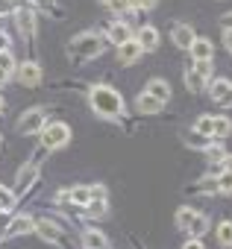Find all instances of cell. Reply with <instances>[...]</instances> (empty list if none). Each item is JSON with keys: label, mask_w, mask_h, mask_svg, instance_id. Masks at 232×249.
<instances>
[{"label": "cell", "mask_w": 232, "mask_h": 249, "mask_svg": "<svg viewBox=\"0 0 232 249\" xmlns=\"http://www.w3.org/2000/svg\"><path fill=\"white\" fill-rule=\"evenodd\" d=\"M194 191H197V194H209V191L214 194V191H217V176H214V179H212V176H206V179H200V182L194 185Z\"/></svg>", "instance_id": "obj_29"}, {"label": "cell", "mask_w": 232, "mask_h": 249, "mask_svg": "<svg viewBox=\"0 0 232 249\" xmlns=\"http://www.w3.org/2000/svg\"><path fill=\"white\" fill-rule=\"evenodd\" d=\"M109 41L118 47V44H124V41H130L133 38V33H130V24H124V21H115V24H109Z\"/></svg>", "instance_id": "obj_14"}, {"label": "cell", "mask_w": 232, "mask_h": 249, "mask_svg": "<svg viewBox=\"0 0 232 249\" xmlns=\"http://www.w3.org/2000/svg\"><path fill=\"white\" fill-rule=\"evenodd\" d=\"M36 234L47 243H62V229L53 220H36Z\"/></svg>", "instance_id": "obj_10"}, {"label": "cell", "mask_w": 232, "mask_h": 249, "mask_svg": "<svg viewBox=\"0 0 232 249\" xmlns=\"http://www.w3.org/2000/svg\"><path fill=\"white\" fill-rule=\"evenodd\" d=\"M229 132H232V120H229V117L214 114V129H212V138H214V141H220V138H226Z\"/></svg>", "instance_id": "obj_19"}, {"label": "cell", "mask_w": 232, "mask_h": 249, "mask_svg": "<svg viewBox=\"0 0 232 249\" xmlns=\"http://www.w3.org/2000/svg\"><path fill=\"white\" fill-rule=\"evenodd\" d=\"M182 249H203V243H200V237H191V240H185Z\"/></svg>", "instance_id": "obj_36"}, {"label": "cell", "mask_w": 232, "mask_h": 249, "mask_svg": "<svg viewBox=\"0 0 232 249\" xmlns=\"http://www.w3.org/2000/svg\"><path fill=\"white\" fill-rule=\"evenodd\" d=\"M209 94H212V100H214L217 106H223V108L232 106V82H229V79H214V82H209Z\"/></svg>", "instance_id": "obj_5"}, {"label": "cell", "mask_w": 232, "mask_h": 249, "mask_svg": "<svg viewBox=\"0 0 232 249\" xmlns=\"http://www.w3.org/2000/svg\"><path fill=\"white\" fill-rule=\"evenodd\" d=\"M135 108H138L141 114H159V111L165 108V103H159L156 97H150V94L144 91V94H138V100H135Z\"/></svg>", "instance_id": "obj_15"}, {"label": "cell", "mask_w": 232, "mask_h": 249, "mask_svg": "<svg viewBox=\"0 0 232 249\" xmlns=\"http://www.w3.org/2000/svg\"><path fill=\"white\" fill-rule=\"evenodd\" d=\"M194 217H197V211H194V208H185V205H182V208L176 211V229H179V231H188V226L194 223Z\"/></svg>", "instance_id": "obj_21"}, {"label": "cell", "mask_w": 232, "mask_h": 249, "mask_svg": "<svg viewBox=\"0 0 232 249\" xmlns=\"http://www.w3.org/2000/svg\"><path fill=\"white\" fill-rule=\"evenodd\" d=\"M223 170H232V156H226V159H223Z\"/></svg>", "instance_id": "obj_41"}, {"label": "cell", "mask_w": 232, "mask_h": 249, "mask_svg": "<svg viewBox=\"0 0 232 249\" xmlns=\"http://www.w3.org/2000/svg\"><path fill=\"white\" fill-rule=\"evenodd\" d=\"M206 231H209V217L197 211V217H194V223L188 226V234H194V237H203Z\"/></svg>", "instance_id": "obj_23"}, {"label": "cell", "mask_w": 232, "mask_h": 249, "mask_svg": "<svg viewBox=\"0 0 232 249\" xmlns=\"http://www.w3.org/2000/svg\"><path fill=\"white\" fill-rule=\"evenodd\" d=\"M103 3H109V0H103Z\"/></svg>", "instance_id": "obj_44"}, {"label": "cell", "mask_w": 232, "mask_h": 249, "mask_svg": "<svg viewBox=\"0 0 232 249\" xmlns=\"http://www.w3.org/2000/svg\"><path fill=\"white\" fill-rule=\"evenodd\" d=\"M6 79H9V73H6V71H0V85H3Z\"/></svg>", "instance_id": "obj_42"}, {"label": "cell", "mask_w": 232, "mask_h": 249, "mask_svg": "<svg viewBox=\"0 0 232 249\" xmlns=\"http://www.w3.org/2000/svg\"><path fill=\"white\" fill-rule=\"evenodd\" d=\"M30 231H36V220L27 217V214H18L6 229V237H21V234H30Z\"/></svg>", "instance_id": "obj_11"}, {"label": "cell", "mask_w": 232, "mask_h": 249, "mask_svg": "<svg viewBox=\"0 0 232 249\" xmlns=\"http://www.w3.org/2000/svg\"><path fill=\"white\" fill-rule=\"evenodd\" d=\"M109 9L118 15V18H124V15L133 9V0H109Z\"/></svg>", "instance_id": "obj_27"}, {"label": "cell", "mask_w": 232, "mask_h": 249, "mask_svg": "<svg viewBox=\"0 0 232 249\" xmlns=\"http://www.w3.org/2000/svg\"><path fill=\"white\" fill-rule=\"evenodd\" d=\"M3 50H9V36L0 33V53H3Z\"/></svg>", "instance_id": "obj_39"}, {"label": "cell", "mask_w": 232, "mask_h": 249, "mask_svg": "<svg viewBox=\"0 0 232 249\" xmlns=\"http://www.w3.org/2000/svg\"><path fill=\"white\" fill-rule=\"evenodd\" d=\"M88 103H91V108H94L100 117H106V120L124 117V97L115 91V88H109V85H94V88L88 91Z\"/></svg>", "instance_id": "obj_1"}, {"label": "cell", "mask_w": 232, "mask_h": 249, "mask_svg": "<svg viewBox=\"0 0 232 249\" xmlns=\"http://www.w3.org/2000/svg\"><path fill=\"white\" fill-rule=\"evenodd\" d=\"M135 41L141 44V50H144V53H150V50H156V47H159V30L144 24V27L138 30V36H135Z\"/></svg>", "instance_id": "obj_13"}, {"label": "cell", "mask_w": 232, "mask_h": 249, "mask_svg": "<svg viewBox=\"0 0 232 249\" xmlns=\"http://www.w3.org/2000/svg\"><path fill=\"white\" fill-rule=\"evenodd\" d=\"M171 38H174V44L179 47V50H188L191 44H194V30H191V24H176L174 27V33H171Z\"/></svg>", "instance_id": "obj_12"}, {"label": "cell", "mask_w": 232, "mask_h": 249, "mask_svg": "<svg viewBox=\"0 0 232 249\" xmlns=\"http://www.w3.org/2000/svg\"><path fill=\"white\" fill-rule=\"evenodd\" d=\"M185 85H188L194 94H203V91L209 88V79H206V76H200V73L191 68V71H185Z\"/></svg>", "instance_id": "obj_18"}, {"label": "cell", "mask_w": 232, "mask_h": 249, "mask_svg": "<svg viewBox=\"0 0 232 249\" xmlns=\"http://www.w3.org/2000/svg\"><path fill=\"white\" fill-rule=\"evenodd\" d=\"M141 44L135 41V38H130V41H124V44H118V62L121 65H133V62H138L141 59Z\"/></svg>", "instance_id": "obj_7"}, {"label": "cell", "mask_w": 232, "mask_h": 249, "mask_svg": "<svg viewBox=\"0 0 232 249\" xmlns=\"http://www.w3.org/2000/svg\"><path fill=\"white\" fill-rule=\"evenodd\" d=\"M106 211H109V199H91L85 205V214L88 217H106Z\"/></svg>", "instance_id": "obj_24"}, {"label": "cell", "mask_w": 232, "mask_h": 249, "mask_svg": "<svg viewBox=\"0 0 232 249\" xmlns=\"http://www.w3.org/2000/svg\"><path fill=\"white\" fill-rule=\"evenodd\" d=\"M212 62H214V59H197V62H194V71H197L200 76H206V79H209V76H212V71H214V68H212Z\"/></svg>", "instance_id": "obj_31"}, {"label": "cell", "mask_w": 232, "mask_h": 249, "mask_svg": "<svg viewBox=\"0 0 232 249\" xmlns=\"http://www.w3.org/2000/svg\"><path fill=\"white\" fill-rule=\"evenodd\" d=\"M220 24H223V30H232V12H226V15L220 18Z\"/></svg>", "instance_id": "obj_38"}, {"label": "cell", "mask_w": 232, "mask_h": 249, "mask_svg": "<svg viewBox=\"0 0 232 249\" xmlns=\"http://www.w3.org/2000/svg\"><path fill=\"white\" fill-rule=\"evenodd\" d=\"M206 159H209V161H214V164H220V161L226 159V153H223L220 141H214V138H212V144L206 147Z\"/></svg>", "instance_id": "obj_26"}, {"label": "cell", "mask_w": 232, "mask_h": 249, "mask_svg": "<svg viewBox=\"0 0 232 249\" xmlns=\"http://www.w3.org/2000/svg\"><path fill=\"white\" fill-rule=\"evenodd\" d=\"M44 123H47L44 108H30V111H24V114H21V120H18V132H21V135L41 132V129H44Z\"/></svg>", "instance_id": "obj_4"}, {"label": "cell", "mask_w": 232, "mask_h": 249, "mask_svg": "<svg viewBox=\"0 0 232 249\" xmlns=\"http://www.w3.org/2000/svg\"><path fill=\"white\" fill-rule=\"evenodd\" d=\"M100 53H103V36H100V33H82V36H77V38L68 44V56L77 59V62L97 59Z\"/></svg>", "instance_id": "obj_2"}, {"label": "cell", "mask_w": 232, "mask_h": 249, "mask_svg": "<svg viewBox=\"0 0 232 249\" xmlns=\"http://www.w3.org/2000/svg\"><path fill=\"white\" fill-rule=\"evenodd\" d=\"M82 243H85V249H106V246H109V243H106V237H103L100 231H94V229L82 234Z\"/></svg>", "instance_id": "obj_22"}, {"label": "cell", "mask_w": 232, "mask_h": 249, "mask_svg": "<svg viewBox=\"0 0 232 249\" xmlns=\"http://www.w3.org/2000/svg\"><path fill=\"white\" fill-rule=\"evenodd\" d=\"M223 47L232 53V30H223Z\"/></svg>", "instance_id": "obj_35"}, {"label": "cell", "mask_w": 232, "mask_h": 249, "mask_svg": "<svg viewBox=\"0 0 232 249\" xmlns=\"http://www.w3.org/2000/svg\"><path fill=\"white\" fill-rule=\"evenodd\" d=\"M91 199H106V188L103 185H91Z\"/></svg>", "instance_id": "obj_34"}, {"label": "cell", "mask_w": 232, "mask_h": 249, "mask_svg": "<svg viewBox=\"0 0 232 249\" xmlns=\"http://www.w3.org/2000/svg\"><path fill=\"white\" fill-rule=\"evenodd\" d=\"M0 144H3V138H0Z\"/></svg>", "instance_id": "obj_45"}, {"label": "cell", "mask_w": 232, "mask_h": 249, "mask_svg": "<svg viewBox=\"0 0 232 249\" xmlns=\"http://www.w3.org/2000/svg\"><path fill=\"white\" fill-rule=\"evenodd\" d=\"M159 3V0H133V9H141V12H147V9H153Z\"/></svg>", "instance_id": "obj_33"}, {"label": "cell", "mask_w": 232, "mask_h": 249, "mask_svg": "<svg viewBox=\"0 0 232 249\" xmlns=\"http://www.w3.org/2000/svg\"><path fill=\"white\" fill-rule=\"evenodd\" d=\"M36 3H39L41 9H47V12H53V0H36Z\"/></svg>", "instance_id": "obj_40"}, {"label": "cell", "mask_w": 232, "mask_h": 249, "mask_svg": "<svg viewBox=\"0 0 232 249\" xmlns=\"http://www.w3.org/2000/svg\"><path fill=\"white\" fill-rule=\"evenodd\" d=\"M12 12V0H0V15H9Z\"/></svg>", "instance_id": "obj_37"}, {"label": "cell", "mask_w": 232, "mask_h": 249, "mask_svg": "<svg viewBox=\"0 0 232 249\" xmlns=\"http://www.w3.org/2000/svg\"><path fill=\"white\" fill-rule=\"evenodd\" d=\"M36 179H39V167L30 161V164H24L21 170H18V176H15V191L18 194H24L27 188H33L36 185Z\"/></svg>", "instance_id": "obj_9"}, {"label": "cell", "mask_w": 232, "mask_h": 249, "mask_svg": "<svg viewBox=\"0 0 232 249\" xmlns=\"http://www.w3.org/2000/svg\"><path fill=\"white\" fill-rule=\"evenodd\" d=\"M0 71H6L9 76L18 71V65H15V59H12V53H9V50H3V53H0Z\"/></svg>", "instance_id": "obj_30"}, {"label": "cell", "mask_w": 232, "mask_h": 249, "mask_svg": "<svg viewBox=\"0 0 232 249\" xmlns=\"http://www.w3.org/2000/svg\"><path fill=\"white\" fill-rule=\"evenodd\" d=\"M212 129H214V114H200V117L194 120V132L212 138Z\"/></svg>", "instance_id": "obj_20"}, {"label": "cell", "mask_w": 232, "mask_h": 249, "mask_svg": "<svg viewBox=\"0 0 232 249\" xmlns=\"http://www.w3.org/2000/svg\"><path fill=\"white\" fill-rule=\"evenodd\" d=\"M3 108H6V103H3V97H0V111H3Z\"/></svg>", "instance_id": "obj_43"}, {"label": "cell", "mask_w": 232, "mask_h": 249, "mask_svg": "<svg viewBox=\"0 0 232 249\" xmlns=\"http://www.w3.org/2000/svg\"><path fill=\"white\" fill-rule=\"evenodd\" d=\"M144 91H147L150 97H156L159 103H168V100H171V85H168L165 79H150Z\"/></svg>", "instance_id": "obj_17"}, {"label": "cell", "mask_w": 232, "mask_h": 249, "mask_svg": "<svg viewBox=\"0 0 232 249\" xmlns=\"http://www.w3.org/2000/svg\"><path fill=\"white\" fill-rule=\"evenodd\" d=\"M188 53L194 56V62L197 59H214V47H212L209 38H194V44L188 47Z\"/></svg>", "instance_id": "obj_16"}, {"label": "cell", "mask_w": 232, "mask_h": 249, "mask_svg": "<svg viewBox=\"0 0 232 249\" xmlns=\"http://www.w3.org/2000/svg\"><path fill=\"white\" fill-rule=\"evenodd\" d=\"M65 144H71V126H65V123H59V120L44 123V129H41V147L59 150Z\"/></svg>", "instance_id": "obj_3"}, {"label": "cell", "mask_w": 232, "mask_h": 249, "mask_svg": "<svg viewBox=\"0 0 232 249\" xmlns=\"http://www.w3.org/2000/svg\"><path fill=\"white\" fill-rule=\"evenodd\" d=\"M217 191L220 194H232V170H220L217 173Z\"/></svg>", "instance_id": "obj_28"}, {"label": "cell", "mask_w": 232, "mask_h": 249, "mask_svg": "<svg viewBox=\"0 0 232 249\" xmlns=\"http://www.w3.org/2000/svg\"><path fill=\"white\" fill-rule=\"evenodd\" d=\"M217 240H220V246L232 249V220H223L217 226Z\"/></svg>", "instance_id": "obj_25"}, {"label": "cell", "mask_w": 232, "mask_h": 249, "mask_svg": "<svg viewBox=\"0 0 232 249\" xmlns=\"http://www.w3.org/2000/svg\"><path fill=\"white\" fill-rule=\"evenodd\" d=\"M15 76H18L21 85H39V82H41V68H39L36 62H24V65H18Z\"/></svg>", "instance_id": "obj_8"}, {"label": "cell", "mask_w": 232, "mask_h": 249, "mask_svg": "<svg viewBox=\"0 0 232 249\" xmlns=\"http://www.w3.org/2000/svg\"><path fill=\"white\" fill-rule=\"evenodd\" d=\"M15 24H18V33L24 38L36 36V15H33V9H15Z\"/></svg>", "instance_id": "obj_6"}, {"label": "cell", "mask_w": 232, "mask_h": 249, "mask_svg": "<svg viewBox=\"0 0 232 249\" xmlns=\"http://www.w3.org/2000/svg\"><path fill=\"white\" fill-rule=\"evenodd\" d=\"M12 205H15V194H12V191H6V188H0V208L9 211Z\"/></svg>", "instance_id": "obj_32"}]
</instances>
